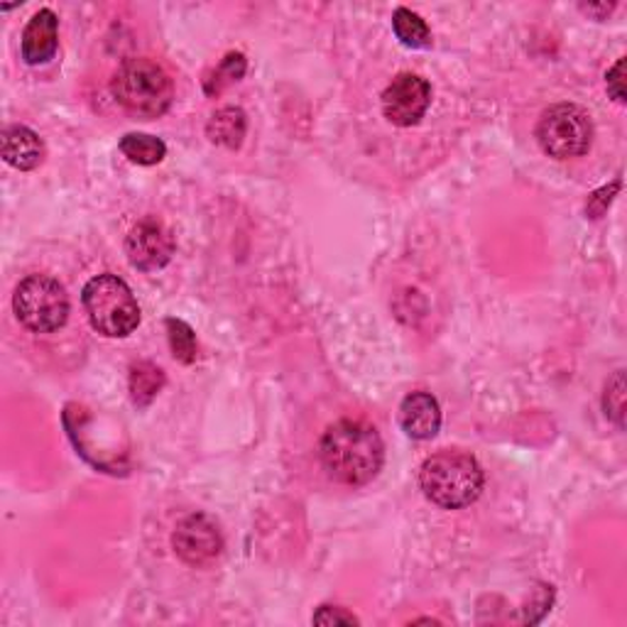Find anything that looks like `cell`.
Returning a JSON list of instances; mask_svg holds the SVG:
<instances>
[{
  "instance_id": "6da1fadb",
  "label": "cell",
  "mask_w": 627,
  "mask_h": 627,
  "mask_svg": "<svg viewBox=\"0 0 627 627\" xmlns=\"http://www.w3.org/2000/svg\"><path fill=\"white\" fill-rule=\"evenodd\" d=\"M324 471L343 486H365L383 469L385 447L378 429L361 420L331 424L319 444Z\"/></svg>"
},
{
  "instance_id": "7a4b0ae2",
  "label": "cell",
  "mask_w": 627,
  "mask_h": 627,
  "mask_svg": "<svg viewBox=\"0 0 627 627\" xmlns=\"http://www.w3.org/2000/svg\"><path fill=\"white\" fill-rule=\"evenodd\" d=\"M420 486L434 506L444 510H461L481 496L483 469L471 453L447 449L422 463Z\"/></svg>"
},
{
  "instance_id": "3957f363",
  "label": "cell",
  "mask_w": 627,
  "mask_h": 627,
  "mask_svg": "<svg viewBox=\"0 0 627 627\" xmlns=\"http://www.w3.org/2000/svg\"><path fill=\"white\" fill-rule=\"evenodd\" d=\"M110 94L128 114L153 120L165 116L175 101V84L157 61L130 57L123 61L110 79Z\"/></svg>"
},
{
  "instance_id": "277c9868",
  "label": "cell",
  "mask_w": 627,
  "mask_h": 627,
  "mask_svg": "<svg viewBox=\"0 0 627 627\" xmlns=\"http://www.w3.org/2000/svg\"><path fill=\"white\" fill-rule=\"evenodd\" d=\"M81 302L91 326L108 339H126L140 324V306L118 275H98L86 282Z\"/></svg>"
},
{
  "instance_id": "5b68a950",
  "label": "cell",
  "mask_w": 627,
  "mask_h": 627,
  "mask_svg": "<svg viewBox=\"0 0 627 627\" xmlns=\"http://www.w3.org/2000/svg\"><path fill=\"white\" fill-rule=\"evenodd\" d=\"M12 312L32 334H52L67 322L69 294L55 277L28 275L12 294Z\"/></svg>"
},
{
  "instance_id": "8992f818",
  "label": "cell",
  "mask_w": 627,
  "mask_h": 627,
  "mask_svg": "<svg viewBox=\"0 0 627 627\" xmlns=\"http://www.w3.org/2000/svg\"><path fill=\"white\" fill-rule=\"evenodd\" d=\"M539 147L555 159H574L588 153L594 143V123L581 106L557 104L537 123Z\"/></svg>"
},
{
  "instance_id": "52a82bcc",
  "label": "cell",
  "mask_w": 627,
  "mask_h": 627,
  "mask_svg": "<svg viewBox=\"0 0 627 627\" xmlns=\"http://www.w3.org/2000/svg\"><path fill=\"white\" fill-rule=\"evenodd\" d=\"M429 104H432V86L410 71L398 74L383 94V114L392 126L400 128L417 126L424 118Z\"/></svg>"
},
{
  "instance_id": "ba28073f",
  "label": "cell",
  "mask_w": 627,
  "mask_h": 627,
  "mask_svg": "<svg viewBox=\"0 0 627 627\" xmlns=\"http://www.w3.org/2000/svg\"><path fill=\"white\" fill-rule=\"evenodd\" d=\"M175 236L172 231L157 218H143L126 238V255L135 270L140 273H155L163 270L172 255H175Z\"/></svg>"
},
{
  "instance_id": "9c48e42d",
  "label": "cell",
  "mask_w": 627,
  "mask_h": 627,
  "mask_svg": "<svg viewBox=\"0 0 627 627\" xmlns=\"http://www.w3.org/2000/svg\"><path fill=\"white\" fill-rule=\"evenodd\" d=\"M172 547L179 555L182 561L192 564V567H204V564L214 561L221 549H224V537H221L218 527L206 515H189L184 518L175 535H172Z\"/></svg>"
},
{
  "instance_id": "30bf717a",
  "label": "cell",
  "mask_w": 627,
  "mask_h": 627,
  "mask_svg": "<svg viewBox=\"0 0 627 627\" xmlns=\"http://www.w3.org/2000/svg\"><path fill=\"white\" fill-rule=\"evenodd\" d=\"M22 59L30 67L47 65L59 47V20L49 8L37 10L22 30Z\"/></svg>"
},
{
  "instance_id": "8fae6325",
  "label": "cell",
  "mask_w": 627,
  "mask_h": 627,
  "mask_svg": "<svg viewBox=\"0 0 627 627\" xmlns=\"http://www.w3.org/2000/svg\"><path fill=\"white\" fill-rule=\"evenodd\" d=\"M400 427L404 434L417 441L437 437L441 427V410L437 398L429 395V392H412V395L404 398L400 404Z\"/></svg>"
},
{
  "instance_id": "7c38bea8",
  "label": "cell",
  "mask_w": 627,
  "mask_h": 627,
  "mask_svg": "<svg viewBox=\"0 0 627 627\" xmlns=\"http://www.w3.org/2000/svg\"><path fill=\"white\" fill-rule=\"evenodd\" d=\"M3 159L10 167L30 172L42 165L45 143L28 126H10L3 133Z\"/></svg>"
},
{
  "instance_id": "4fadbf2b",
  "label": "cell",
  "mask_w": 627,
  "mask_h": 627,
  "mask_svg": "<svg viewBox=\"0 0 627 627\" xmlns=\"http://www.w3.org/2000/svg\"><path fill=\"white\" fill-rule=\"evenodd\" d=\"M245 130H248V120H245V114L236 106H226L216 110L206 126V135L212 138V143L224 145L228 150L241 147Z\"/></svg>"
},
{
  "instance_id": "5bb4252c",
  "label": "cell",
  "mask_w": 627,
  "mask_h": 627,
  "mask_svg": "<svg viewBox=\"0 0 627 627\" xmlns=\"http://www.w3.org/2000/svg\"><path fill=\"white\" fill-rule=\"evenodd\" d=\"M165 388V373L150 361H140L130 368V398L138 408H147L157 392Z\"/></svg>"
},
{
  "instance_id": "9a60e30c",
  "label": "cell",
  "mask_w": 627,
  "mask_h": 627,
  "mask_svg": "<svg viewBox=\"0 0 627 627\" xmlns=\"http://www.w3.org/2000/svg\"><path fill=\"white\" fill-rule=\"evenodd\" d=\"M120 153L126 155L130 163L135 165H159L167 155V145L155 138V135H145V133H128L126 138L120 140Z\"/></svg>"
},
{
  "instance_id": "2e32d148",
  "label": "cell",
  "mask_w": 627,
  "mask_h": 627,
  "mask_svg": "<svg viewBox=\"0 0 627 627\" xmlns=\"http://www.w3.org/2000/svg\"><path fill=\"white\" fill-rule=\"evenodd\" d=\"M392 30H395L398 40L404 47L412 49H429L432 47V30L427 28V22L408 8H398L392 16Z\"/></svg>"
},
{
  "instance_id": "e0dca14e",
  "label": "cell",
  "mask_w": 627,
  "mask_h": 627,
  "mask_svg": "<svg viewBox=\"0 0 627 627\" xmlns=\"http://www.w3.org/2000/svg\"><path fill=\"white\" fill-rule=\"evenodd\" d=\"M167 339H169V349L172 355L184 365H189L196 361V336L187 322L182 319H167Z\"/></svg>"
},
{
  "instance_id": "ac0fdd59",
  "label": "cell",
  "mask_w": 627,
  "mask_h": 627,
  "mask_svg": "<svg viewBox=\"0 0 627 627\" xmlns=\"http://www.w3.org/2000/svg\"><path fill=\"white\" fill-rule=\"evenodd\" d=\"M245 69H248V61H245V57H243L241 52L226 55L224 61H221V65L214 69L212 77H208V79L204 81L206 94L214 96V94H218V91H224L228 84L243 79Z\"/></svg>"
},
{
  "instance_id": "d6986e66",
  "label": "cell",
  "mask_w": 627,
  "mask_h": 627,
  "mask_svg": "<svg viewBox=\"0 0 627 627\" xmlns=\"http://www.w3.org/2000/svg\"><path fill=\"white\" fill-rule=\"evenodd\" d=\"M604 410L606 417L623 427V414H625V383H623V371H618L608 380L606 385V398H604Z\"/></svg>"
},
{
  "instance_id": "ffe728a7",
  "label": "cell",
  "mask_w": 627,
  "mask_h": 627,
  "mask_svg": "<svg viewBox=\"0 0 627 627\" xmlns=\"http://www.w3.org/2000/svg\"><path fill=\"white\" fill-rule=\"evenodd\" d=\"M618 189H620V179H616L610 184V187H604V189H598L591 199H588V204H586V214L591 216V218H600L604 216L606 212H608V206H610V202H613V196L618 194Z\"/></svg>"
},
{
  "instance_id": "44dd1931",
  "label": "cell",
  "mask_w": 627,
  "mask_h": 627,
  "mask_svg": "<svg viewBox=\"0 0 627 627\" xmlns=\"http://www.w3.org/2000/svg\"><path fill=\"white\" fill-rule=\"evenodd\" d=\"M316 625H359V618L353 613H346L336 606H322L314 616Z\"/></svg>"
},
{
  "instance_id": "7402d4cb",
  "label": "cell",
  "mask_w": 627,
  "mask_h": 627,
  "mask_svg": "<svg viewBox=\"0 0 627 627\" xmlns=\"http://www.w3.org/2000/svg\"><path fill=\"white\" fill-rule=\"evenodd\" d=\"M608 94L616 98L618 104H625V59H618L613 69L606 74Z\"/></svg>"
},
{
  "instance_id": "603a6c76",
  "label": "cell",
  "mask_w": 627,
  "mask_h": 627,
  "mask_svg": "<svg viewBox=\"0 0 627 627\" xmlns=\"http://www.w3.org/2000/svg\"><path fill=\"white\" fill-rule=\"evenodd\" d=\"M584 12H610L613 6H581Z\"/></svg>"
}]
</instances>
